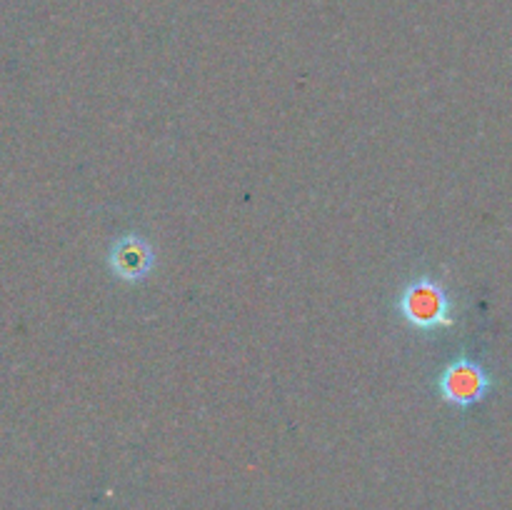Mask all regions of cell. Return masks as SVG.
Returning a JSON list of instances; mask_svg holds the SVG:
<instances>
[{
  "instance_id": "1",
  "label": "cell",
  "mask_w": 512,
  "mask_h": 510,
  "mask_svg": "<svg viewBox=\"0 0 512 510\" xmlns=\"http://www.w3.org/2000/svg\"><path fill=\"white\" fill-rule=\"evenodd\" d=\"M398 310L405 323L423 333L448 328L453 323L450 318V298L445 293L443 283L433 278H418L400 293Z\"/></svg>"
},
{
  "instance_id": "2",
  "label": "cell",
  "mask_w": 512,
  "mask_h": 510,
  "mask_svg": "<svg viewBox=\"0 0 512 510\" xmlns=\"http://www.w3.org/2000/svg\"><path fill=\"white\" fill-rule=\"evenodd\" d=\"M438 390L445 403L455 405V408H470L488 395L490 375L475 360H453L440 375Z\"/></svg>"
},
{
  "instance_id": "3",
  "label": "cell",
  "mask_w": 512,
  "mask_h": 510,
  "mask_svg": "<svg viewBox=\"0 0 512 510\" xmlns=\"http://www.w3.org/2000/svg\"><path fill=\"white\" fill-rule=\"evenodd\" d=\"M108 263L115 278L125 280V283H138L153 270L155 255L148 240L138 238V235H125L113 243Z\"/></svg>"
}]
</instances>
